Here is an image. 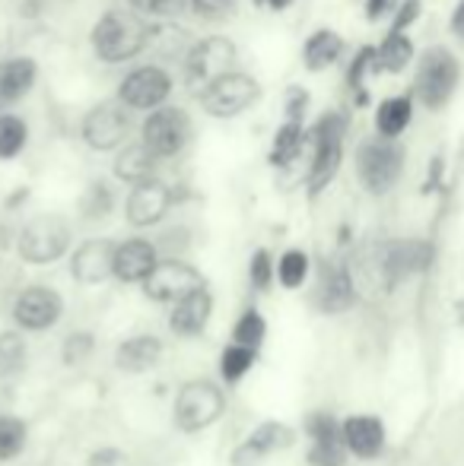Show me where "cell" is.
I'll list each match as a JSON object with an SVG mask.
<instances>
[{"label": "cell", "instance_id": "1", "mask_svg": "<svg viewBox=\"0 0 464 466\" xmlns=\"http://www.w3.org/2000/svg\"><path fill=\"white\" fill-rule=\"evenodd\" d=\"M226 416V390L213 378H191L179 387L172 403V425L181 435H201Z\"/></svg>", "mask_w": 464, "mask_h": 466}, {"label": "cell", "instance_id": "2", "mask_svg": "<svg viewBox=\"0 0 464 466\" xmlns=\"http://www.w3.org/2000/svg\"><path fill=\"white\" fill-rule=\"evenodd\" d=\"M150 29L153 25L134 10H108L99 23L93 25V51L108 64H121L137 57L150 42Z\"/></svg>", "mask_w": 464, "mask_h": 466}, {"label": "cell", "instance_id": "3", "mask_svg": "<svg viewBox=\"0 0 464 466\" xmlns=\"http://www.w3.org/2000/svg\"><path fill=\"white\" fill-rule=\"evenodd\" d=\"M70 238H74V232H70V222L64 216L42 213L23 226L16 238V251L26 264L48 267L70 251Z\"/></svg>", "mask_w": 464, "mask_h": 466}, {"label": "cell", "instance_id": "4", "mask_svg": "<svg viewBox=\"0 0 464 466\" xmlns=\"http://www.w3.org/2000/svg\"><path fill=\"white\" fill-rule=\"evenodd\" d=\"M401 172H404V149L397 147L395 140L376 137V140H366L363 147L356 149L359 185L369 190V194H376V197L388 194V190L397 185Z\"/></svg>", "mask_w": 464, "mask_h": 466}, {"label": "cell", "instance_id": "5", "mask_svg": "<svg viewBox=\"0 0 464 466\" xmlns=\"http://www.w3.org/2000/svg\"><path fill=\"white\" fill-rule=\"evenodd\" d=\"M10 318L19 333H48L64 318V299L57 289L32 282L13 295Z\"/></svg>", "mask_w": 464, "mask_h": 466}, {"label": "cell", "instance_id": "6", "mask_svg": "<svg viewBox=\"0 0 464 466\" xmlns=\"http://www.w3.org/2000/svg\"><path fill=\"white\" fill-rule=\"evenodd\" d=\"M312 166H309V194L318 197L331 181L337 178L344 162V117L325 115L318 127L312 130Z\"/></svg>", "mask_w": 464, "mask_h": 466}, {"label": "cell", "instance_id": "7", "mask_svg": "<svg viewBox=\"0 0 464 466\" xmlns=\"http://www.w3.org/2000/svg\"><path fill=\"white\" fill-rule=\"evenodd\" d=\"M459 86V61L449 48H429L417 67L414 93L429 111L442 108Z\"/></svg>", "mask_w": 464, "mask_h": 466}, {"label": "cell", "instance_id": "8", "mask_svg": "<svg viewBox=\"0 0 464 466\" xmlns=\"http://www.w3.org/2000/svg\"><path fill=\"white\" fill-rule=\"evenodd\" d=\"M433 267V245L423 238H395L378 254V277L385 289H397L404 279H414Z\"/></svg>", "mask_w": 464, "mask_h": 466}, {"label": "cell", "instance_id": "9", "mask_svg": "<svg viewBox=\"0 0 464 466\" xmlns=\"http://www.w3.org/2000/svg\"><path fill=\"white\" fill-rule=\"evenodd\" d=\"M204 286L207 282L194 264H188V260H181V258H166L156 264V270L150 273V279L143 282L140 289L156 305H175V301H181L185 295L198 292V289H204Z\"/></svg>", "mask_w": 464, "mask_h": 466}, {"label": "cell", "instance_id": "10", "mask_svg": "<svg viewBox=\"0 0 464 466\" xmlns=\"http://www.w3.org/2000/svg\"><path fill=\"white\" fill-rule=\"evenodd\" d=\"M191 140V121L181 108H156L140 127V143L156 159H172Z\"/></svg>", "mask_w": 464, "mask_h": 466}, {"label": "cell", "instance_id": "11", "mask_svg": "<svg viewBox=\"0 0 464 466\" xmlns=\"http://www.w3.org/2000/svg\"><path fill=\"white\" fill-rule=\"evenodd\" d=\"M232 64H235V45L230 38H220V35L201 38V42H194L191 55H188V61H185L188 83L204 93L220 76L232 74Z\"/></svg>", "mask_w": 464, "mask_h": 466}, {"label": "cell", "instance_id": "12", "mask_svg": "<svg viewBox=\"0 0 464 466\" xmlns=\"http://www.w3.org/2000/svg\"><path fill=\"white\" fill-rule=\"evenodd\" d=\"M261 86L248 74H226L201 93V108L211 117H235L258 98Z\"/></svg>", "mask_w": 464, "mask_h": 466}, {"label": "cell", "instance_id": "13", "mask_svg": "<svg viewBox=\"0 0 464 466\" xmlns=\"http://www.w3.org/2000/svg\"><path fill=\"white\" fill-rule=\"evenodd\" d=\"M130 134V117L121 102H102L83 117V140L96 153L121 149Z\"/></svg>", "mask_w": 464, "mask_h": 466}, {"label": "cell", "instance_id": "14", "mask_svg": "<svg viewBox=\"0 0 464 466\" xmlns=\"http://www.w3.org/2000/svg\"><path fill=\"white\" fill-rule=\"evenodd\" d=\"M341 431L347 454L363 463L378 461L385 454V448H388V429L372 412H353V416L341 419Z\"/></svg>", "mask_w": 464, "mask_h": 466}, {"label": "cell", "instance_id": "15", "mask_svg": "<svg viewBox=\"0 0 464 466\" xmlns=\"http://www.w3.org/2000/svg\"><path fill=\"white\" fill-rule=\"evenodd\" d=\"M172 80L166 70L160 67H137L134 74H128L118 86V102L137 111H156L162 108V102L169 98Z\"/></svg>", "mask_w": 464, "mask_h": 466}, {"label": "cell", "instance_id": "16", "mask_svg": "<svg viewBox=\"0 0 464 466\" xmlns=\"http://www.w3.org/2000/svg\"><path fill=\"white\" fill-rule=\"evenodd\" d=\"M115 251L118 241L112 238H87L70 254V277L80 286H99L115 279Z\"/></svg>", "mask_w": 464, "mask_h": 466}, {"label": "cell", "instance_id": "17", "mask_svg": "<svg viewBox=\"0 0 464 466\" xmlns=\"http://www.w3.org/2000/svg\"><path fill=\"white\" fill-rule=\"evenodd\" d=\"M169 207H172V190L162 185L160 178H153L130 187V197L124 203V216H128V222L134 228H150L166 219Z\"/></svg>", "mask_w": 464, "mask_h": 466}, {"label": "cell", "instance_id": "18", "mask_svg": "<svg viewBox=\"0 0 464 466\" xmlns=\"http://www.w3.org/2000/svg\"><path fill=\"white\" fill-rule=\"evenodd\" d=\"M356 305V282L347 264H322L315 286V308L322 314H344Z\"/></svg>", "mask_w": 464, "mask_h": 466}, {"label": "cell", "instance_id": "19", "mask_svg": "<svg viewBox=\"0 0 464 466\" xmlns=\"http://www.w3.org/2000/svg\"><path fill=\"white\" fill-rule=\"evenodd\" d=\"M160 248L150 238H128L118 241L115 251V279L121 286H143L150 279V273L160 264Z\"/></svg>", "mask_w": 464, "mask_h": 466}, {"label": "cell", "instance_id": "20", "mask_svg": "<svg viewBox=\"0 0 464 466\" xmlns=\"http://www.w3.org/2000/svg\"><path fill=\"white\" fill-rule=\"evenodd\" d=\"M211 318H213V292L204 286L198 292L185 295L181 301H175L172 311H169V330L181 339H198L211 327Z\"/></svg>", "mask_w": 464, "mask_h": 466}, {"label": "cell", "instance_id": "21", "mask_svg": "<svg viewBox=\"0 0 464 466\" xmlns=\"http://www.w3.org/2000/svg\"><path fill=\"white\" fill-rule=\"evenodd\" d=\"M162 339L156 333H134L115 346V369L121 374H147L162 362Z\"/></svg>", "mask_w": 464, "mask_h": 466}, {"label": "cell", "instance_id": "22", "mask_svg": "<svg viewBox=\"0 0 464 466\" xmlns=\"http://www.w3.org/2000/svg\"><path fill=\"white\" fill-rule=\"evenodd\" d=\"M115 178L124 185L137 187L143 181L156 178V156L143 143H124L115 156Z\"/></svg>", "mask_w": 464, "mask_h": 466}, {"label": "cell", "instance_id": "23", "mask_svg": "<svg viewBox=\"0 0 464 466\" xmlns=\"http://www.w3.org/2000/svg\"><path fill=\"white\" fill-rule=\"evenodd\" d=\"M245 441L267 461L271 454L290 451L293 444H296V429L286 425V422H277V419H264V422H258L252 431H248Z\"/></svg>", "mask_w": 464, "mask_h": 466}, {"label": "cell", "instance_id": "24", "mask_svg": "<svg viewBox=\"0 0 464 466\" xmlns=\"http://www.w3.org/2000/svg\"><path fill=\"white\" fill-rule=\"evenodd\" d=\"M147 48L153 51L156 57H162V61H188L194 42H191V35H188L185 29L166 23V25H153V29H150Z\"/></svg>", "mask_w": 464, "mask_h": 466}, {"label": "cell", "instance_id": "25", "mask_svg": "<svg viewBox=\"0 0 464 466\" xmlns=\"http://www.w3.org/2000/svg\"><path fill=\"white\" fill-rule=\"evenodd\" d=\"M410 117H414V98L410 96H391L378 105L376 111V127H378V137L385 140H397V137L407 130Z\"/></svg>", "mask_w": 464, "mask_h": 466}, {"label": "cell", "instance_id": "26", "mask_svg": "<svg viewBox=\"0 0 464 466\" xmlns=\"http://www.w3.org/2000/svg\"><path fill=\"white\" fill-rule=\"evenodd\" d=\"M36 83V61L32 57H13L0 64V102H16Z\"/></svg>", "mask_w": 464, "mask_h": 466}, {"label": "cell", "instance_id": "27", "mask_svg": "<svg viewBox=\"0 0 464 466\" xmlns=\"http://www.w3.org/2000/svg\"><path fill=\"white\" fill-rule=\"evenodd\" d=\"M410 61H414V42L407 38V32H388L376 48V70L385 74H401Z\"/></svg>", "mask_w": 464, "mask_h": 466}, {"label": "cell", "instance_id": "28", "mask_svg": "<svg viewBox=\"0 0 464 466\" xmlns=\"http://www.w3.org/2000/svg\"><path fill=\"white\" fill-rule=\"evenodd\" d=\"M341 51H344V38L337 35V32H331V29H318L315 35L305 42V48H303V61H305V67L309 70H325V67H331V64L341 57Z\"/></svg>", "mask_w": 464, "mask_h": 466}, {"label": "cell", "instance_id": "29", "mask_svg": "<svg viewBox=\"0 0 464 466\" xmlns=\"http://www.w3.org/2000/svg\"><path fill=\"white\" fill-rule=\"evenodd\" d=\"M258 365V352L254 350H245V346H235V343H226L223 352H220V380L226 387H235L245 380V374Z\"/></svg>", "mask_w": 464, "mask_h": 466}, {"label": "cell", "instance_id": "30", "mask_svg": "<svg viewBox=\"0 0 464 466\" xmlns=\"http://www.w3.org/2000/svg\"><path fill=\"white\" fill-rule=\"evenodd\" d=\"M305 140H309V134L303 130V124L296 121H286L284 127L277 130V137H273V147H271V166H290V162L299 159V153H303Z\"/></svg>", "mask_w": 464, "mask_h": 466}, {"label": "cell", "instance_id": "31", "mask_svg": "<svg viewBox=\"0 0 464 466\" xmlns=\"http://www.w3.org/2000/svg\"><path fill=\"white\" fill-rule=\"evenodd\" d=\"M26 359H29V346L26 337L13 327V330H0V380L16 378L26 369Z\"/></svg>", "mask_w": 464, "mask_h": 466}, {"label": "cell", "instance_id": "32", "mask_svg": "<svg viewBox=\"0 0 464 466\" xmlns=\"http://www.w3.org/2000/svg\"><path fill=\"white\" fill-rule=\"evenodd\" d=\"M230 337H232L235 346H245V350L261 352V346H264V339H267V320H264V314H261L258 308H245V311H242L239 318H235Z\"/></svg>", "mask_w": 464, "mask_h": 466}, {"label": "cell", "instance_id": "33", "mask_svg": "<svg viewBox=\"0 0 464 466\" xmlns=\"http://www.w3.org/2000/svg\"><path fill=\"white\" fill-rule=\"evenodd\" d=\"M309 273H312V260H309V254H305L303 248H290V251L280 254V260H277V282L284 289H290V292L303 289L305 279H309Z\"/></svg>", "mask_w": 464, "mask_h": 466}, {"label": "cell", "instance_id": "34", "mask_svg": "<svg viewBox=\"0 0 464 466\" xmlns=\"http://www.w3.org/2000/svg\"><path fill=\"white\" fill-rule=\"evenodd\" d=\"M303 431L309 438V444H344L341 419L335 412L315 410L303 419Z\"/></svg>", "mask_w": 464, "mask_h": 466}, {"label": "cell", "instance_id": "35", "mask_svg": "<svg viewBox=\"0 0 464 466\" xmlns=\"http://www.w3.org/2000/svg\"><path fill=\"white\" fill-rule=\"evenodd\" d=\"M29 444V425L19 416H0V463L16 461Z\"/></svg>", "mask_w": 464, "mask_h": 466}, {"label": "cell", "instance_id": "36", "mask_svg": "<svg viewBox=\"0 0 464 466\" xmlns=\"http://www.w3.org/2000/svg\"><path fill=\"white\" fill-rule=\"evenodd\" d=\"M96 352V333L93 330H70L61 343V362L67 369H77V365L89 362Z\"/></svg>", "mask_w": 464, "mask_h": 466}, {"label": "cell", "instance_id": "37", "mask_svg": "<svg viewBox=\"0 0 464 466\" xmlns=\"http://www.w3.org/2000/svg\"><path fill=\"white\" fill-rule=\"evenodd\" d=\"M26 140H29V130L26 121L16 115H4L0 117V159H13V156L23 153Z\"/></svg>", "mask_w": 464, "mask_h": 466}, {"label": "cell", "instance_id": "38", "mask_svg": "<svg viewBox=\"0 0 464 466\" xmlns=\"http://www.w3.org/2000/svg\"><path fill=\"white\" fill-rule=\"evenodd\" d=\"M115 207V197L112 190H108L102 181H93V185L87 187V194L80 197V213L87 216V219H106L108 213H112Z\"/></svg>", "mask_w": 464, "mask_h": 466}, {"label": "cell", "instance_id": "39", "mask_svg": "<svg viewBox=\"0 0 464 466\" xmlns=\"http://www.w3.org/2000/svg\"><path fill=\"white\" fill-rule=\"evenodd\" d=\"M273 279H277V264H273L271 251L258 248L252 254V260H248V282H252L254 292H267Z\"/></svg>", "mask_w": 464, "mask_h": 466}, {"label": "cell", "instance_id": "40", "mask_svg": "<svg viewBox=\"0 0 464 466\" xmlns=\"http://www.w3.org/2000/svg\"><path fill=\"white\" fill-rule=\"evenodd\" d=\"M305 461L309 466H347L350 454L344 444H309Z\"/></svg>", "mask_w": 464, "mask_h": 466}, {"label": "cell", "instance_id": "41", "mask_svg": "<svg viewBox=\"0 0 464 466\" xmlns=\"http://www.w3.org/2000/svg\"><path fill=\"white\" fill-rule=\"evenodd\" d=\"M188 0H130L134 13L140 16H156V19H169V16H179L185 10Z\"/></svg>", "mask_w": 464, "mask_h": 466}, {"label": "cell", "instance_id": "42", "mask_svg": "<svg viewBox=\"0 0 464 466\" xmlns=\"http://www.w3.org/2000/svg\"><path fill=\"white\" fill-rule=\"evenodd\" d=\"M369 67H376V48H363L356 55V61H353V67H350V86H356V98H359V105L366 102V86H363V76L369 74Z\"/></svg>", "mask_w": 464, "mask_h": 466}, {"label": "cell", "instance_id": "43", "mask_svg": "<svg viewBox=\"0 0 464 466\" xmlns=\"http://www.w3.org/2000/svg\"><path fill=\"white\" fill-rule=\"evenodd\" d=\"M191 4V10L198 13V16H204V19H220V16H226V13L232 10L239 0H188Z\"/></svg>", "mask_w": 464, "mask_h": 466}, {"label": "cell", "instance_id": "44", "mask_svg": "<svg viewBox=\"0 0 464 466\" xmlns=\"http://www.w3.org/2000/svg\"><path fill=\"white\" fill-rule=\"evenodd\" d=\"M261 463H264V457H261L258 451L245 441V438L235 444L232 454H230V466H261Z\"/></svg>", "mask_w": 464, "mask_h": 466}, {"label": "cell", "instance_id": "45", "mask_svg": "<svg viewBox=\"0 0 464 466\" xmlns=\"http://www.w3.org/2000/svg\"><path fill=\"white\" fill-rule=\"evenodd\" d=\"M420 16V0H404V6L397 10L395 16V25H391V32H404L414 19Z\"/></svg>", "mask_w": 464, "mask_h": 466}, {"label": "cell", "instance_id": "46", "mask_svg": "<svg viewBox=\"0 0 464 466\" xmlns=\"http://www.w3.org/2000/svg\"><path fill=\"white\" fill-rule=\"evenodd\" d=\"M121 463V451L118 448H99L89 454V466H118Z\"/></svg>", "mask_w": 464, "mask_h": 466}, {"label": "cell", "instance_id": "47", "mask_svg": "<svg viewBox=\"0 0 464 466\" xmlns=\"http://www.w3.org/2000/svg\"><path fill=\"white\" fill-rule=\"evenodd\" d=\"M305 105H309V93L305 89H293L290 93V121H303L305 115Z\"/></svg>", "mask_w": 464, "mask_h": 466}, {"label": "cell", "instance_id": "48", "mask_svg": "<svg viewBox=\"0 0 464 466\" xmlns=\"http://www.w3.org/2000/svg\"><path fill=\"white\" fill-rule=\"evenodd\" d=\"M391 4H395V0H366V16L369 19L385 16V13L391 10Z\"/></svg>", "mask_w": 464, "mask_h": 466}, {"label": "cell", "instance_id": "49", "mask_svg": "<svg viewBox=\"0 0 464 466\" xmlns=\"http://www.w3.org/2000/svg\"><path fill=\"white\" fill-rule=\"evenodd\" d=\"M452 32L464 42V0H459V6H455V13H452Z\"/></svg>", "mask_w": 464, "mask_h": 466}, {"label": "cell", "instance_id": "50", "mask_svg": "<svg viewBox=\"0 0 464 466\" xmlns=\"http://www.w3.org/2000/svg\"><path fill=\"white\" fill-rule=\"evenodd\" d=\"M455 320H459V324L464 327V299L455 301Z\"/></svg>", "mask_w": 464, "mask_h": 466}, {"label": "cell", "instance_id": "51", "mask_svg": "<svg viewBox=\"0 0 464 466\" xmlns=\"http://www.w3.org/2000/svg\"><path fill=\"white\" fill-rule=\"evenodd\" d=\"M261 4L273 6V10H284V6H290V4H293V0H261Z\"/></svg>", "mask_w": 464, "mask_h": 466}]
</instances>
